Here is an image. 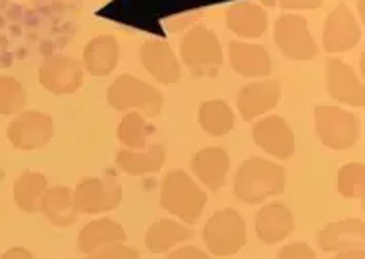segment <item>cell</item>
Segmentation results:
<instances>
[{"label":"cell","mask_w":365,"mask_h":259,"mask_svg":"<svg viewBox=\"0 0 365 259\" xmlns=\"http://www.w3.org/2000/svg\"><path fill=\"white\" fill-rule=\"evenodd\" d=\"M86 259H140V253L135 252L133 248L126 246L124 242H120V244L101 248L93 253H87Z\"/></svg>","instance_id":"4dcf8cb0"},{"label":"cell","mask_w":365,"mask_h":259,"mask_svg":"<svg viewBox=\"0 0 365 259\" xmlns=\"http://www.w3.org/2000/svg\"><path fill=\"white\" fill-rule=\"evenodd\" d=\"M292 230V211L280 201H272V203L261 207L257 217H255V233H257L261 242H265V244H279L284 238H288Z\"/></svg>","instance_id":"d6986e66"},{"label":"cell","mask_w":365,"mask_h":259,"mask_svg":"<svg viewBox=\"0 0 365 259\" xmlns=\"http://www.w3.org/2000/svg\"><path fill=\"white\" fill-rule=\"evenodd\" d=\"M0 259H35L34 253L26 248H10L6 253H2Z\"/></svg>","instance_id":"e575fe53"},{"label":"cell","mask_w":365,"mask_h":259,"mask_svg":"<svg viewBox=\"0 0 365 259\" xmlns=\"http://www.w3.org/2000/svg\"><path fill=\"white\" fill-rule=\"evenodd\" d=\"M327 89L334 101L361 108L365 105L364 83L352 68L340 59L327 60Z\"/></svg>","instance_id":"4fadbf2b"},{"label":"cell","mask_w":365,"mask_h":259,"mask_svg":"<svg viewBox=\"0 0 365 259\" xmlns=\"http://www.w3.org/2000/svg\"><path fill=\"white\" fill-rule=\"evenodd\" d=\"M284 168L263 157L244 161L234 178V193L244 203H263L284 192Z\"/></svg>","instance_id":"6da1fadb"},{"label":"cell","mask_w":365,"mask_h":259,"mask_svg":"<svg viewBox=\"0 0 365 259\" xmlns=\"http://www.w3.org/2000/svg\"><path fill=\"white\" fill-rule=\"evenodd\" d=\"M225 20L228 29L244 39H257L267 31L269 18L265 8L253 0H240L226 8Z\"/></svg>","instance_id":"5bb4252c"},{"label":"cell","mask_w":365,"mask_h":259,"mask_svg":"<svg viewBox=\"0 0 365 259\" xmlns=\"http://www.w3.org/2000/svg\"><path fill=\"white\" fill-rule=\"evenodd\" d=\"M332 259H365V252L364 248H350V250L336 252V255Z\"/></svg>","instance_id":"d590c367"},{"label":"cell","mask_w":365,"mask_h":259,"mask_svg":"<svg viewBox=\"0 0 365 259\" xmlns=\"http://www.w3.org/2000/svg\"><path fill=\"white\" fill-rule=\"evenodd\" d=\"M207 192L182 168L166 174L160 184V207L184 225H195L207 205Z\"/></svg>","instance_id":"7a4b0ae2"},{"label":"cell","mask_w":365,"mask_h":259,"mask_svg":"<svg viewBox=\"0 0 365 259\" xmlns=\"http://www.w3.org/2000/svg\"><path fill=\"white\" fill-rule=\"evenodd\" d=\"M277 259H317V255L306 242H292L277 253Z\"/></svg>","instance_id":"1f68e13d"},{"label":"cell","mask_w":365,"mask_h":259,"mask_svg":"<svg viewBox=\"0 0 365 259\" xmlns=\"http://www.w3.org/2000/svg\"><path fill=\"white\" fill-rule=\"evenodd\" d=\"M230 157L222 147H205L192 157V173L201 184L217 192L226 184Z\"/></svg>","instance_id":"ac0fdd59"},{"label":"cell","mask_w":365,"mask_h":259,"mask_svg":"<svg viewBox=\"0 0 365 259\" xmlns=\"http://www.w3.org/2000/svg\"><path fill=\"white\" fill-rule=\"evenodd\" d=\"M165 147L159 141L147 143L145 149L141 151H130V149H122L116 155V165L124 171V173L132 174V176H141V174L159 173L163 165H165Z\"/></svg>","instance_id":"d4e9b609"},{"label":"cell","mask_w":365,"mask_h":259,"mask_svg":"<svg viewBox=\"0 0 365 259\" xmlns=\"http://www.w3.org/2000/svg\"><path fill=\"white\" fill-rule=\"evenodd\" d=\"M192 238L193 228L190 225H184L174 219H159L149 226L145 234V246L149 252L166 253Z\"/></svg>","instance_id":"cb8c5ba5"},{"label":"cell","mask_w":365,"mask_h":259,"mask_svg":"<svg viewBox=\"0 0 365 259\" xmlns=\"http://www.w3.org/2000/svg\"><path fill=\"white\" fill-rule=\"evenodd\" d=\"M280 86L279 81L261 80L247 83L238 93V113L246 122L259 118L265 113L279 105Z\"/></svg>","instance_id":"9a60e30c"},{"label":"cell","mask_w":365,"mask_h":259,"mask_svg":"<svg viewBox=\"0 0 365 259\" xmlns=\"http://www.w3.org/2000/svg\"><path fill=\"white\" fill-rule=\"evenodd\" d=\"M106 101L116 111L135 108V113L149 118H157L165 105V97L157 87L130 73H122L113 81V86L106 89Z\"/></svg>","instance_id":"3957f363"},{"label":"cell","mask_w":365,"mask_h":259,"mask_svg":"<svg viewBox=\"0 0 365 259\" xmlns=\"http://www.w3.org/2000/svg\"><path fill=\"white\" fill-rule=\"evenodd\" d=\"M228 56L234 72L244 78H267L272 72V59L269 51L255 43L230 41Z\"/></svg>","instance_id":"e0dca14e"},{"label":"cell","mask_w":365,"mask_h":259,"mask_svg":"<svg viewBox=\"0 0 365 259\" xmlns=\"http://www.w3.org/2000/svg\"><path fill=\"white\" fill-rule=\"evenodd\" d=\"M27 95L20 81L12 76H0V114L12 116L26 111Z\"/></svg>","instance_id":"f1b7e54d"},{"label":"cell","mask_w":365,"mask_h":259,"mask_svg":"<svg viewBox=\"0 0 365 259\" xmlns=\"http://www.w3.org/2000/svg\"><path fill=\"white\" fill-rule=\"evenodd\" d=\"M48 180L45 174L26 171L20 178L14 182V201L26 213L39 211V201L47 192Z\"/></svg>","instance_id":"484cf974"},{"label":"cell","mask_w":365,"mask_h":259,"mask_svg":"<svg viewBox=\"0 0 365 259\" xmlns=\"http://www.w3.org/2000/svg\"><path fill=\"white\" fill-rule=\"evenodd\" d=\"M182 62L195 78H215L222 66V47L217 34L205 26H193L180 45Z\"/></svg>","instance_id":"277c9868"},{"label":"cell","mask_w":365,"mask_h":259,"mask_svg":"<svg viewBox=\"0 0 365 259\" xmlns=\"http://www.w3.org/2000/svg\"><path fill=\"white\" fill-rule=\"evenodd\" d=\"M155 132V128L151 124H147V120L143 114L132 113L124 114V118L120 120L118 124V140L122 146L130 149V151H141L147 147V140L149 136Z\"/></svg>","instance_id":"83f0119b"},{"label":"cell","mask_w":365,"mask_h":259,"mask_svg":"<svg viewBox=\"0 0 365 259\" xmlns=\"http://www.w3.org/2000/svg\"><path fill=\"white\" fill-rule=\"evenodd\" d=\"M197 118H200V126L203 128V132L212 138H222L234 130L232 108L220 99L205 101L200 106Z\"/></svg>","instance_id":"4316f807"},{"label":"cell","mask_w":365,"mask_h":259,"mask_svg":"<svg viewBox=\"0 0 365 259\" xmlns=\"http://www.w3.org/2000/svg\"><path fill=\"white\" fill-rule=\"evenodd\" d=\"M246 223L236 209H220L212 213L203 226L207 250L217 258H230L246 246Z\"/></svg>","instance_id":"5b68a950"},{"label":"cell","mask_w":365,"mask_h":259,"mask_svg":"<svg viewBox=\"0 0 365 259\" xmlns=\"http://www.w3.org/2000/svg\"><path fill=\"white\" fill-rule=\"evenodd\" d=\"M83 72H86V68L80 60L54 54V56L43 60L39 68V83L48 93H76L83 86Z\"/></svg>","instance_id":"30bf717a"},{"label":"cell","mask_w":365,"mask_h":259,"mask_svg":"<svg viewBox=\"0 0 365 259\" xmlns=\"http://www.w3.org/2000/svg\"><path fill=\"white\" fill-rule=\"evenodd\" d=\"M315 130L332 151H348L359 138L358 118L340 106H315Z\"/></svg>","instance_id":"8992f818"},{"label":"cell","mask_w":365,"mask_h":259,"mask_svg":"<svg viewBox=\"0 0 365 259\" xmlns=\"http://www.w3.org/2000/svg\"><path fill=\"white\" fill-rule=\"evenodd\" d=\"M361 39V27L354 18L350 8L344 2H340L325 20L323 27V47L327 53L339 54L350 51Z\"/></svg>","instance_id":"8fae6325"},{"label":"cell","mask_w":365,"mask_h":259,"mask_svg":"<svg viewBox=\"0 0 365 259\" xmlns=\"http://www.w3.org/2000/svg\"><path fill=\"white\" fill-rule=\"evenodd\" d=\"M339 193L346 200H361L365 192L364 163H348L339 171Z\"/></svg>","instance_id":"f546056e"},{"label":"cell","mask_w":365,"mask_h":259,"mask_svg":"<svg viewBox=\"0 0 365 259\" xmlns=\"http://www.w3.org/2000/svg\"><path fill=\"white\" fill-rule=\"evenodd\" d=\"M39 211L47 217L51 225L66 228V226L76 225L78 220V209L73 203V193L66 186L47 188L39 201Z\"/></svg>","instance_id":"44dd1931"},{"label":"cell","mask_w":365,"mask_h":259,"mask_svg":"<svg viewBox=\"0 0 365 259\" xmlns=\"http://www.w3.org/2000/svg\"><path fill=\"white\" fill-rule=\"evenodd\" d=\"M126 240V230L124 226L116 220L103 217L87 223L78 234V248L81 253H93L97 250L110 244H120Z\"/></svg>","instance_id":"7402d4cb"},{"label":"cell","mask_w":365,"mask_h":259,"mask_svg":"<svg viewBox=\"0 0 365 259\" xmlns=\"http://www.w3.org/2000/svg\"><path fill=\"white\" fill-rule=\"evenodd\" d=\"M120 47L113 35H99L83 49V68L91 76H108L118 66Z\"/></svg>","instance_id":"603a6c76"},{"label":"cell","mask_w":365,"mask_h":259,"mask_svg":"<svg viewBox=\"0 0 365 259\" xmlns=\"http://www.w3.org/2000/svg\"><path fill=\"white\" fill-rule=\"evenodd\" d=\"M253 141L265 151L267 155H271L274 159H290L294 155V147H296V140L294 133L288 126V122L284 118H280L277 114L259 118L253 124Z\"/></svg>","instance_id":"7c38bea8"},{"label":"cell","mask_w":365,"mask_h":259,"mask_svg":"<svg viewBox=\"0 0 365 259\" xmlns=\"http://www.w3.org/2000/svg\"><path fill=\"white\" fill-rule=\"evenodd\" d=\"M166 259H211V255L195 246H182L168 253Z\"/></svg>","instance_id":"d6a6232c"},{"label":"cell","mask_w":365,"mask_h":259,"mask_svg":"<svg viewBox=\"0 0 365 259\" xmlns=\"http://www.w3.org/2000/svg\"><path fill=\"white\" fill-rule=\"evenodd\" d=\"M282 10H315L321 8L323 0H277Z\"/></svg>","instance_id":"836d02e7"},{"label":"cell","mask_w":365,"mask_h":259,"mask_svg":"<svg viewBox=\"0 0 365 259\" xmlns=\"http://www.w3.org/2000/svg\"><path fill=\"white\" fill-rule=\"evenodd\" d=\"M53 118L41 111H24L8 126V140L20 151L41 149L53 140Z\"/></svg>","instance_id":"9c48e42d"},{"label":"cell","mask_w":365,"mask_h":259,"mask_svg":"<svg viewBox=\"0 0 365 259\" xmlns=\"http://www.w3.org/2000/svg\"><path fill=\"white\" fill-rule=\"evenodd\" d=\"M364 238V219H344L321 228V233L317 234V244L323 252H342L350 248H361Z\"/></svg>","instance_id":"ffe728a7"},{"label":"cell","mask_w":365,"mask_h":259,"mask_svg":"<svg viewBox=\"0 0 365 259\" xmlns=\"http://www.w3.org/2000/svg\"><path fill=\"white\" fill-rule=\"evenodd\" d=\"M140 59L143 68L159 83L170 86V83H176L180 80V73H182L180 62L173 49H170V45L165 43V41H145L140 51Z\"/></svg>","instance_id":"2e32d148"},{"label":"cell","mask_w":365,"mask_h":259,"mask_svg":"<svg viewBox=\"0 0 365 259\" xmlns=\"http://www.w3.org/2000/svg\"><path fill=\"white\" fill-rule=\"evenodd\" d=\"M274 43L284 56L292 60H313L319 54L307 20L298 14H282L274 21Z\"/></svg>","instance_id":"52a82bcc"},{"label":"cell","mask_w":365,"mask_h":259,"mask_svg":"<svg viewBox=\"0 0 365 259\" xmlns=\"http://www.w3.org/2000/svg\"><path fill=\"white\" fill-rule=\"evenodd\" d=\"M72 193L78 213L86 215L114 211L122 201V186L114 176L81 180Z\"/></svg>","instance_id":"ba28073f"}]
</instances>
